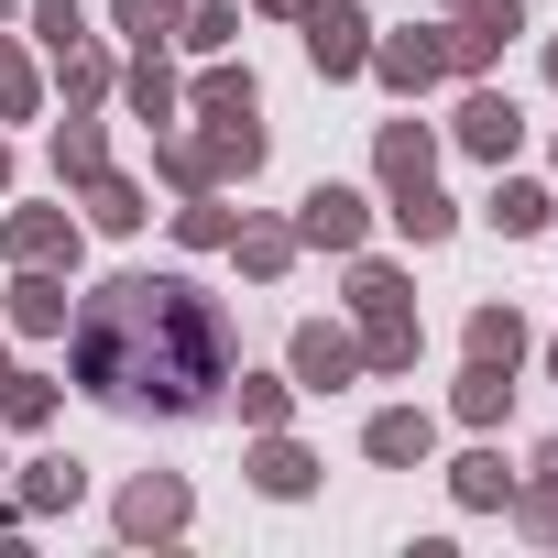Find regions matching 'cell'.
<instances>
[{
    "label": "cell",
    "instance_id": "1",
    "mask_svg": "<svg viewBox=\"0 0 558 558\" xmlns=\"http://www.w3.org/2000/svg\"><path fill=\"white\" fill-rule=\"evenodd\" d=\"M77 384L154 416H208L230 384V329L186 274H121L77 318Z\"/></svg>",
    "mask_w": 558,
    "mask_h": 558
},
{
    "label": "cell",
    "instance_id": "2",
    "mask_svg": "<svg viewBox=\"0 0 558 558\" xmlns=\"http://www.w3.org/2000/svg\"><path fill=\"white\" fill-rule=\"evenodd\" d=\"M351 307H362V329H373V340H362V362L405 373V362H416V318H405V286H395L384 263H362V274H351Z\"/></svg>",
    "mask_w": 558,
    "mask_h": 558
},
{
    "label": "cell",
    "instance_id": "3",
    "mask_svg": "<svg viewBox=\"0 0 558 558\" xmlns=\"http://www.w3.org/2000/svg\"><path fill=\"white\" fill-rule=\"evenodd\" d=\"M307 56H318V77H362V66H373L362 0H307Z\"/></svg>",
    "mask_w": 558,
    "mask_h": 558
},
{
    "label": "cell",
    "instance_id": "4",
    "mask_svg": "<svg viewBox=\"0 0 558 558\" xmlns=\"http://www.w3.org/2000/svg\"><path fill=\"white\" fill-rule=\"evenodd\" d=\"M460 143H471L482 165H504V154L525 143V121H514V99H504V88H471V99H460Z\"/></svg>",
    "mask_w": 558,
    "mask_h": 558
},
{
    "label": "cell",
    "instance_id": "5",
    "mask_svg": "<svg viewBox=\"0 0 558 558\" xmlns=\"http://www.w3.org/2000/svg\"><path fill=\"white\" fill-rule=\"evenodd\" d=\"M373 66H384V88H438L449 77V34H395V45H373Z\"/></svg>",
    "mask_w": 558,
    "mask_h": 558
},
{
    "label": "cell",
    "instance_id": "6",
    "mask_svg": "<svg viewBox=\"0 0 558 558\" xmlns=\"http://www.w3.org/2000/svg\"><path fill=\"white\" fill-rule=\"evenodd\" d=\"M362 373V340H340V329H296V384L307 395H340Z\"/></svg>",
    "mask_w": 558,
    "mask_h": 558
},
{
    "label": "cell",
    "instance_id": "7",
    "mask_svg": "<svg viewBox=\"0 0 558 558\" xmlns=\"http://www.w3.org/2000/svg\"><path fill=\"white\" fill-rule=\"evenodd\" d=\"M514 34H525V12H514V0H482V12H471V23L449 34V66H493V56H504Z\"/></svg>",
    "mask_w": 558,
    "mask_h": 558
},
{
    "label": "cell",
    "instance_id": "8",
    "mask_svg": "<svg viewBox=\"0 0 558 558\" xmlns=\"http://www.w3.org/2000/svg\"><path fill=\"white\" fill-rule=\"evenodd\" d=\"M362 219H373V208H362L351 186H318V197H307V219H296V241H329V252H351V241H362Z\"/></svg>",
    "mask_w": 558,
    "mask_h": 558
},
{
    "label": "cell",
    "instance_id": "9",
    "mask_svg": "<svg viewBox=\"0 0 558 558\" xmlns=\"http://www.w3.org/2000/svg\"><path fill=\"white\" fill-rule=\"evenodd\" d=\"M12 263H45V274H56V263H77V219L23 208V219H12Z\"/></svg>",
    "mask_w": 558,
    "mask_h": 558
},
{
    "label": "cell",
    "instance_id": "10",
    "mask_svg": "<svg viewBox=\"0 0 558 558\" xmlns=\"http://www.w3.org/2000/svg\"><path fill=\"white\" fill-rule=\"evenodd\" d=\"M186 525V482H132L121 493V536H175Z\"/></svg>",
    "mask_w": 558,
    "mask_h": 558
},
{
    "label": "cell",
    "instance_id": "11",
    "mask_svg": "<svg viewBox=\"0 0 558 558\" xmlns=\"http://www.w3.org/2000/svg\"><path fill=\"white\" fill-rule=\"evenodd\" d=\"M373 165H384V186H395V197L438 186V175H427V132H416V121H384V154H373Z\"/></svg>",
    "mask_w": 558,
    "mask_h": 558
},
{
    "label": "cell",
    "instance_id": "12",
    "mask_svg": "<svg viewBox=\"0 0 558 558\" xmlns=\"http://www.w3.org/2000/svg\"><path fill=\"white\" fill-rule=\"evenodd\" d=\"M12 329H66V286L45 263H23V286H12Z\"/></svg>",
    "mask_w": 558,
    "mask_h": 558
},
{
    "label": "cell",
    "instance_id": "13",
    "mask_svg": "<svg viewBox=\"0 0 558 558\" xmlns=\"http://www.w3.org/2000/svg\"><path fill=\"white\" fill-rule=\"evenodd\" d=\"M471 362H504V373H514V362H525V318H514V307H482V318H471Z\"/></svg>",
    "mask_w": 558,
    "mask_h": 558
},
{
    "label": "cell",
    "instance_id": "14",
    "mask_svg": "<svg viewBox=\"0 0 558 558\" xmlns=\"http://www.w3.org/2000/svg\"><path fill=\"white\" fill-rule=\"evenodd\" d=\"M504 395H514V373H504V362H471V373H460V416H471V427H493V416H504Z\"/></svg>",
    "mask_w": 558,
    "mask_h": 558
},
{
    "label": "cell",
    "instance_id": "15",
    "mask_svg": "<svg viewBox=\"0 0 558 558\" xmlns=\"http://www.w3.org/2000/svg\"><path fill=\"white\" fill-rule=\"evenodd\" d=\"M427 438H438L427 416H373V460H395V471H405V460H427Z\"/></svg>",
    "mask_w": 558,
    "mask_h": 558
},
{
    "label": "cell",
    "instance_id": "16",
    "mask_svg": "<svg viewBox=\"0 0 558 558\" xmlns=\"http://www.w3.org/2000/svg\"><path fill=\"white\" fill-rule=\"evenodd\" d=\"M197 110H208V121H230V110H263V99H252V77H241V66H208V77H197Z\"/></svg>",
    "mask_w": 558,
    "mask_h": 558
},
{
    "label": "cell",
    "instance_id": "17",
    "mask_svg": "<svg viewBox=\"0 0 558 558\" xmlns=\"http://www.w3.org/2000/svg\"><path fill=\"white\" fill-rule=\"evenodd\" d=\"M88 219H99V230H143V197H132L121 175H88Z\"/></svg>",
    "mask_w": 558,
    "mask_h": 558
},
{
    "label": "cell",
    "instance_id": "18",
    "mask_svg": "<svg viewBox=\"0 0 558 558\" xmlns=\"http://www.w3.org/2000/svg\"><path fill=\"white\" fill-rule=\"evenodd\" d=\"M121 34L132 45H165V34H186V12H175V0H121Z\"/></svg>",
    "mask_w": 558,
    "mask_h": 558
},
{
    "label": "cell",
    "instance_id": "19",
    "mask_svg": "<svg viewBox=\"0 0 558 558\" xmlns=\"http://www.w3.org/2000/svg\"><path fill=\"white\" fill-rule=\"evenodd\" d=\"M230 241H241L252 274H286V252H296V230H274V219H252V230H230Z\"/></svg>",
    "mask_w": 558,
    "mask_h": 558
},
{
    "label": "cell",
    "instance_id": "20",
    "mask_svg": "<svg viewBox=\"0 0 558 558\" xmlns=\"http://www.w3.org/2000/svg\"><path fill=\"white\" fill-rule=\"evenodd\" d=\"M493 230H514V241L547 230V186H504V197H493Z\"/></svg>",
    "mask_w": 558,
    "mask_h": 558
},
{
    "label": "cell",
    "instance_id": "21",
    "mask_svg": "<svg viewBox=\"0 0 558 558\" xmlns=\"http://www.w3.org/2000/svg\"><path fill=\"white\" fill-rule=\"evenodd\" d=\"M504 493H514V471H504L493 449H471V460H460V504H504Z\"/></svg>",
    "mask_w": 558,
    "mask_h": 558
},
{
    "label": "cell",
    "instance_id": "22",
    "mask_svg": "<svg viewBox=\"0 0 558 558\" xmlns=\"http://www.w3.org/2000/svg\"><path fill=\"white\" fill-rule=\"evenodd\" d=\"M77 482H88L77 460H34V493H23V504H34V514H56V504H77Z\"/></svg>",
    "mask_w": 558,
    "mask_h": 558
},
{
    "label": "cell",
    "instance_id": "23",
    "mask_svg": "<svg viewBox=\"0 0 558 558\" xmlns=\"http://www.w3.org/2000/svg\"><path fill=\"white\" fill-rule=\"evenodd\" d=\"M132 110H143V121H175V77H165V66H154V56H143V66H132Z\"/></svg>",
    "mask_w": 558,
    "mask_h": 558
},
{
    "label": "cell",
    "instance_id": "24",
    "mask_svg": "<svg viewBox=\"0 0 558 558\" xmlns=\"http://www.w3.org/2000/svg\"><path fill=\"white\" fill-rule=\"evenodd\" d=\"M307 482H318V471H307V449H286V438L263 449V493H307Z\"/></svg>",
    "mask_w": 558,
    "mask_h": 558
},
{
    "label": "cell",
    "instance_id": "25",
    "mask_svg": "<svg viewBox=\"0 0 558 558\" xmlns=\"http://www.w3.org/2000/svg\"><path fill=\"white\" fill-rule=\"evenodd\" d=\"M99 154H110V143H99L88 121H66V132H56V165H66V175H99Z\"/></svg>",
    "mask_w": 558,
    "mask_h": 558
},
{
    "label": "cell",
    "instance_id": "26",
    "mask_svg": "<svg viewBox=\"0 0 558 558\" xmlns=\"http://www.w3.org/2000/svg\"><path fill=\"white\" fill-rule=\"evenodd\" d=\"M395 219H405L416 241H438V230H449V197H438V186H416V197H395Z\"/></svg>",
    "mask_w": 558,
    "mask_h": 558
},
{
    "label": "cell",
    "instance_id": "27",
    "mask_svg": "<svg viewBox=\"0 0 558 558\" xmlns=\"http://www.w3.org/2000/svg\"><path fill=\"white\" fill-rule=\"evenodd\" d=\"M23 110H34V66L0 45V121H23Z\"/></svg>",
    "mask_w": 558,
    "mask_h": 558
},
{
    "label": "cell",
    "instance_id": "28",
    "mask_svg": "<svg viewBox=\"0 0 558 558\" xmlns=\"http://www.w3.org/2000/svg\"><path fill=\"white\" fill-rule=\"evenodd\" d=\"M0 416H12V427H45L56 395H45V384H0Z\"/></svg>",
    "mask_w": 558,
    "mask_h": 558
},
{
    "label": "cell",
    "instance_id": "29",
    "mask_svg": "<svg viewBox=\"0 0 558 558\" xmlns=\"http://www.w3.org/2000/svg\"><path fill=\"white\" fill-rule=\"evenodd\" d=\"M34 34L66 56V45H77V0H34Z\"/></svg>",
    "mask_w": 558,
    "mask_h": 558
},
{
    "label": "cell",
    "instance_id": "30",
    "mask_svg": "<svg viewBox=\"0 0 558 558\" xmlns=\"http://www.w3.org/2000/svg\"><path fill=\"white\" fill-rule=\"evenodd\" d=\"M175 230H186V241H197V252H219V241H230V208H208V197H197V208H186V219H175Z\"/></svg>",
    "mask_w": 558,
    "mask_h": 558
},
{
    "label": "cell",
    "instance_id": "31",
    "mask_svg": "<svg viewBox=\"0 0 558 558\" xmlns=\"http://www.w3.org/2000/svg\"><path fill=\"white\" fill-rule=\"evenodd\" d=\"M230 34H241V12H197V23H186V45H197V56H219Z\"/></svg>",
    "mask_w": 558,
    "mask_h": 558
},
{
    "label": "cell",
    "instance_id": "32",
    "mask_svg": "<svg viewBox=\"0 0 558 558\" xmlns=\"http://www.w3.org/2000/svg\"><path fill=\"white\" fill-rule=\"evenodd\" d=\"M536 471H547V504H558V438H547V449H536Z\"/></svg>",
    "mask_w": 558,
    "mask_h": 558
},
{
    "label": "cell",
    "instance_id": "33",
    "mask_svg": "<svg viewBox=\"0 0 558 558\" xmlns=\"http://www.w3.org/2000/svg\"><path fill=\"white\" fill-rule=\"evenodd\" d=\"M263 12H307V0H263Z\"/></svg>",
    "mask_w": 558,
    "mask_h": 558
},
{
    "label": "cell",
    "instance_id": "34",
    "mask_svg": "<svg viewBox=\"0 0 558 558\" xmlns=\"http://www.w3.org/2000/svg\"><path fill=\"white\" fill-rule=\"evenodd\" d=\"M0 186H12V143H0Z\"/></svg>",
    "mask_w": 558,
    "mask_h": 558
},
{
    "label": "cell",
    "instance_id": "35",
    "mask_svg": "<svg viewBox=\"0 0 558 558\" xmlns=\"http://www.w3.org/2000/svg\"><path fill=\"white\" fill-rule=\"evenodd\" d=\"M460 12H482V0H460Z\"/></svg>",
    "mask_w": 558,
    "mask_h": 558
},
{
    "label": "cell",
    "instance_id": "36",
    "mask_svg": "<svg viewBox=\"0 0 558 558\" xmlns=\"http://www.w3.org/2000/svg\"><path fill=\"white\" fill-rule=\"evenodd\" d=\"M547 77H558V56H547Z\"/></svg>",
    "mask_w": 558,
    "mask_h": 558
},
{
    "label": "cell",
    "instance_id": "37",
    "mask_svg": "<svg viewBox=\"0 0 558 558\" xmlns=\"http://www.w3.org/2000/svg\"><path fill=\"white\" fill-rule=\"evenodd\" d=\"M0 384H12V373H0Z\"/></svg>",
    "mask_w": 558,
    "mask_h": 558
}]
</instances>
